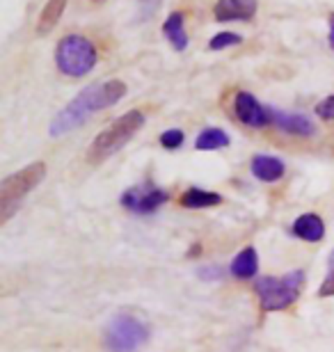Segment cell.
<instances>
[{"label":"cell","instance_id":"6da1fadb","mask_svg":"<svg viewBox=\"0 0 334 352\" xmlns=\"http://www.w3.org/2000/svg\"><path fill=\"white\" fill-rule=\"evenodd\" d=\"M126 96V85L122 80H105V82H96V85L85 87L81 94L62 108L55 119L51 122V138H62L71 133L78 126H83L92 115H96L98 110L110 108L117 101H122Z\"/></svg>","mask_w":334,"mask_h":352},{"label":"cell","instance_id":"7a4b0ae2","mask_svg":"<svg viewBox=\"0 0 334 352\" xmlns=\"http://www.w3.org/2000/svg\"><path fill=\"white\" fill-rule=\"evenodd\" d=\"M145 124V115L140 110H129L126 115L115 119L108 129L101 131L94 138V142L87 149V160L90 163H101V160L110 158L112 153H117L129 140L142 129Z\"/></svg>","mask_w":334,"mask_h":352},{"label":"cell","instance_id":"3957f363","mask_svg":"<svg viewBox=\"0 0 334 352\" xmlns=\"http://www.w3.org/2000/svg\"><path fill=\"white\" fill-rule=\"evenodd\" d=\"M96 48L83 34H67L55 48V65L69 78H83L96 67Z\"/></svg>","mask_w":334,"mask_h":352},{"label":"cell","instance_id":"277c9868","mask_svg":"<svg viewBox=\"0 0 334 352\" xmlns=\"http://www.w3.org/2000/svg\"><path fill=\"white\" fill-rule=\"evenodd\" d=\"M46 176V165L44 163H32L19 170L17 174H10L0 183V224H5L14 215V210L23 197L30 192L32 188H37Z\"/></svg>","mask_w":334,"mask_h":352},{"label":"cell","instance_id":"5b68a950","mask_svg":"<svg viewBox=\"0 0 334 352\" xmlns=\"http://www.w3.org/2000/svg\"><path fill=\"white\" fill-rule=\"evenodd\" d=\"M304 286V272L302 270H293L284 277H261L254 284V291H257L261 307L266 311H282L289 305H293L298 300Z\"/></svg>","mask_w":334,"mask_h":352},{"label":"cell","instance_id":"8992f818","mask_svg":"<svg viewBox=\"0 0 334 352\" xmlns=\"http://www.w3.org/2000/svg\"><path fill=\"white\" fill-rule=\"evenodd\" d=\"M149 339V329L145 327V322H140L138 318H133L129 314H119L115 316L108 327H105V348L110 352H135L140 350Z\"/></svg>","mask_w":334,"mask_h":352},{"label":"cell","instance_id":"52a82bcc","mask_svg":"<svg viewBox=\"0 0 334 352\" xmlns=\"http://www.w3.org/2000/svg\"><path fill=\"white\" fill-rule=\"evenodd\" d=\"M167 199H169V195L165 192V190L147 183V186H138V188L126 190V192L122 195V206L129 208L131 213L147 215V213H156V210H158Z\"/></svg>","mask_w":334,"mask_h":352},{"label":"cell","instance_id":"ba28073f","mask_svg":"<svg viewBox=\"0 0 334 352\" xmlns=\"http://www.w3.org/2000/svg\"><path fill=\"white\" fill-rule=\"evenodd\" d=\"M233 112H236L240 122L245 126H252V129H264L266 124H270L268 108H264L250 91H238L236 98H233Z\"/></svg>","mask_w":334,"mask_h":352},{"label":"cell","instance_id":"9c48e42d","mask_svg":"<svg viewBox=\"0 0 334 352\" xmlns=\"http://www.w3.org/2000/svg\"><path fill=\"white\" fill-rule=\"evenodd\" d=\"M257 7V0H218L213 5V16L216 21H250Z\"/></svg>","mask_w":334,"mask_h":352},{"label":"cell","instance_id":"30bf717a","mask_svg":"<svg viewBox=\"0 0 334 352\" xmlns=\"http://www.w3.org/2000/svg\"><path fill=\"white\" fill-rule=\"evenodd\" d=\"M268 112H270V122H273L277 129H282L284 133H291V135H298V138L314 135V124L304 115H293V112H284L275 108H268Z\"/></svg>","mask_w":334,"mask_h":352},{"label":"cell","instance_id":"8fae6325","mask_svg":"<svg viewBox=\"0 0 334 352\" xmlns=\"http://www.w3.org/2000/svg\"><path fill=\"white\" fill-rule=\"evenodd\" d=\"M186 14L183 12H172L169 16L165 19V23H163V34L167 37V41L172 44L174 51H186L188 48V34H186Z\"/></svg>","mask_w":334,"mask_h":352},{"label":"cell","instance_id":"7c38bea8","mask_svg":"<svg viewBox=\"0 0 334 352\" xmlns=\"http://www.w3.org/2000/svg\"><path fill=\"white\" fill-rule=\"evenodd\" d=\"M284 163L280 158L275 156H266V153H259V156L252 158V174L257 176L259 181H266V183H273V181H280L284 176Z\"/></svg>","mask_w":334,"mask_h":352},{"label":"cell","instance_id":"4fadbf2b","mask_svg":"<svg viewBox=\"0 0 334 352\" xmlns=\"http://www.w3.org/2000/svg\"><path fill=\"white\" fill-rule=\"evenodd\" d=\"M65 10H67V0H48L37 19V28H34L37 37H46L48 32L55 30V25L60 23Z\"/></svg>","mask_w":334,"mask_h":352},{"label":"cell","instance_id":"5bb4252c","mask_svg":"<svg viewBox=\"0 0 334 352\" xmlns=\"http://www.w3.org/2000/svg\"><path fill=\"white\" fill-rule=\"evenodd\" d=\"M293 234L302 241L309 243H318L325 236V224L316 213H304L295 220L293 224Z\"/></svg>","mask_w":334,"mask_h":352},{"label":"cell","instance_id":"9a60e30c","mask_svg":"<svg viewBox=\"0 0 334 352\" xmlns=\"http://www.w3.org/2000/svg\"><path fill=\"white\" fill-rule=\"evenodd\" d=\"M259 267V256L254 248H245L240 254L231 261V274L238 279H252L257 274Z\"/></svg>","mask_w":334,"mask_h":352},{"label":"cell","instance_id":"2e32d148","mask_svg":"<svg viewBox=\"0 0 334 352\" xmlns=\"http://www.w3.org/2000/svg\"><path fill=\"white\" fill-rule=\"evenodd\" d=\"M220 201H222V197L218 192L200 190V188H190L181 195V204L186 208H209V206H218Z\"/></svg>","mask_w":334,"mask_h":352},{"label":"cell","instance_id":"e0dca14e","mask_svg":"<svg viewBox=\"0 0 334 352\" xmlns=\"http://www.w3.org/2000/svg\"><path fill=\"white\" fill-rule=\"evenodd\" d=\"M229 135L222 131V129H206L202 131L200 135L195 140V149L200 151H216V149H222V146H229Z\"/></svg>","mask_w":334,"mask_h":352},{"label":"cell","instance_id":"ac0fdd59","mask_svg":"<svg viewBox=\"0 0 334 352\" xmlns=\"http://www.w3.org/2000/svg\"><path fill=\"white\" fill-rule=\"evenodd\" d=\"M240 41H243V37L236 34V32H220V34H216V37L209 41V48H211V51H222V48L240 44Z\"/></svg>","mask_w":334,"mask_h":352},{"label":"cell","instance_id":"d6986e66","mask_svg":"<svg viewBox=\"0 0 334 352\" xmlns=\"http://www.w3.org/2000/svg\"><path fill=\"white\" fill-rule=\"evenodd\" d=\"M318 295L321 298H330L334 295V252L330 254V263H328V274H325L321 288H318Z\"/></svg>","mask_w":334,"mask_h":352},{"label":"cell","instance_id":"ffe728a7","mask_svg":"<svg viewBox=\"0 0 334 352\" xmlns=\"http://www.w3.org/2000/svg\"><path fill=\"white\" fill-rule=\"evenodd\" d=\"M160 144L165 146V149H179L183 144V131L179 129H169L160 135Z\"/></svg>","mask_w":334,"mask_h":352},{"label":"cell","instance_id":"44dd1931","mask_svg":"<svg viewBox=\"0 0 334 352\" xmlns=\"http://www.w3.org/2000/svg\"><path fill=\"white\" fill-rule=\"evenodd\" d=\"M316 115L321 119H328V122H332V119H334V94L328 96V98H323V101L316 105Z\"/></svg>","mask_w":334,"mask_h":352},{"label":"cell","instance_id":"7402d4cb","mask_svg":"<svg viewBox=\"0 0 334 352\" xmlns=\"http://www.w3.org/2000/svg\"><path fill=\"white\" fill-rule=\"evenodd\" d=\"M330 46H332V51H334V14L330 16Z\"/></svg>","mask_w":334,"mask_h":352},{"label":"cell","instance_id":"603a6c76","mask_svg":"<svg viewBox=\"0 0 334 352\" xmlns=\"http://www.w3.org/2000/svg\"><path fill=\"white\" fill-rule=\"evenodd\" d=\"M94 3H98V5H101V3H103V0H94Z\"/></svg>","mask_w":334,"mask_h":352}]
</instances>
